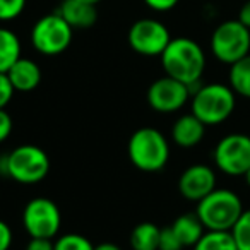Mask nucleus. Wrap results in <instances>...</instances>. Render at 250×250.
I'll return each instance as SVG.
<instances>
[{
	"label": "nucleus",
	"mask_w": 250,
	"mask_h": 250,
	"mask_svg": "<svg viewBox=\"0 0 250 250\" xmlns=\"http://www.w3.org/2000/svg\"><path fill=\"white\" fill-rule=\"evenodd\" d=\"M161 65L167 76L187 84L190 96L202 86L201 77L206 69V53L197 42L190 38H171L161 53Z\"/></svg>",
	"instance_id": "obj_1"
},
{
	"label": "nucleus",
	"mask_w": 250,
	"mask_h": 250,
	"mask_svg": "<svg viewBox=\"0 0 250 250\" xmlns=\"http://www.w3.org/2000/svg\"><path fill=\"white\" fill-rule=\"evenodd\" d=\"M127 154L137 170L144 173H156L163 170L170 160V144L161 130L143 127L130 136Z\"/></svg>",
	"instance_id": "obj_2"
},
{
	"label": "nucleus",
	"mask_w": 250,
	"mask_h": 250,
	"mask_svg": "<svg viewBox=\"0 0 250 250\" xmlns=\"http://www.w3.org/2000/svg\"><path fill=\"white\" fill-rule=\"evenodd\" d=\"M236 106V94L229 84H202L190 96V108L195 117L208 127L226 122Z\"/></svg>",
	"instance_id": "obj_3"
},
{
	"label": "nucleus",
	"mask_w": 250,
	"mask_h": 250,
	"mask_svg": "<svg viewBox=\"0 0 250 250\" xmlns=\"http://www.w3.org/2000/svg\"><path fill=\"white\" fill-rule=\"evenodd\" d=\"M243 211L245 209L242 201L235 192L229 188H214L211 194L197 202L195 214L206 229L231 231Z\"/></svg>",
	"instance_id": "obj_4"
},
{
	"label": "nucleus",
	"mask_w": 250,
	"mask_h": 250,
	"mask_svg": "<svg viewBox=\"0 0 250 250\" xmlns=\"http://www.w3.org/2000/svg\"><path fill=\"white\" fill-rule=\"evenodd\" d=\"M48 154L35 144H22L5 154V175L18 184H38L48 175Z\"/></svg>",
	"instance_id": "obj_5"
},
{
	"label": "nucleus",
	"mask_w": 250,
	"mask_h": 250,
	"mask_svg": "<svg viewBox=\"0 0 250 250\" xmlns=\"http://www.w3.org/2000/svg\"><path fill=\"white\" fill-rule=\"evenodd\" d=\"M74 29L59 14H46L35 22L31 29V45L38 53L46 57L60 55L72 43Z\"/></svg>",
	"instance_id": "obj_6"
},
{
	"label": "nucleus",
	"mask_w": 250,
	"mask_h": 250,
	"mask_svg": "<svg viewBox=\"0 0 250 250\" xmlns=\"http://www.w3.org/2000/svg\"><path fill=\"white\" fill-rule=\"evenodd\" d=\"M211 52L221 63L231 65L250 53V29L238 19H229L211 35Z\"/></svg>",
	"instance_id": "obj_7"
},
{
	"label": "nucleus",
	"mask_w": 250,
	"mask_h": 250,
	"mask_svg": "<svg viewBox=\"0 0 250 250\" xmlns=\"http://www.w3.org/2000/svg\"><path fill=\"white\" fill-rule=\"evenodd\" d=\"M22 226L31 238H55L62 226L59 206L48 197L31 199L22 211Z\"/></svg>",
	"instance_id": "obj_8"
},
{
	"label": "nucleus",
	"mask_w": 250,
	"mask_h": 250,
	"mask_svg": "<svg viewBox=\"0 0 250 250\" xmlns=\"http://www.w3.org/2000/svg\"><path fill=\"white\" fill-rule=\"evenodd\" d=\"M214 165L219 171L229 177H243L250 168V136L228 134L216 144Z\"/></svg>",
	"instance_id": "obj_9"
},
{
	"label": "nucleus",
	"mask_w": 250,
	"mask_h": 250,
	"mask_svg": "<svg viewBox=\"0 0 250 250\" xmlns=\"http://www.w3.org/2000/svg\"><path fill=\"white\" fill-rule=\"evenodd\" d=\"M129 46L144 57H161L171 36L168 28L156 19H139L129 29Z\"/></svg>",
	"instance_id": "obj_10"
},
{
	"label": "nucleus",
	"mask_w": 250,
	"mask_h": 250,
	"mask_svg": "<svg viewBox=\"0 0 250 250\" xmlns=\"http://www.w3.org/2000/svg\"><path fill=\"white\" fill-rule=\"evenodd\" d=\"M146 98L147 104L158 113H175L182 110L190 100V89L187 84L165 76L151 84Z\"/></svg>",
	"instance_id": "obj_11"
},
{
	"label": "nucleus",
	"mask_w": 250,
	"mask_h": 250,
	"mask_svg": "<svg viewBox=\"0 0 250 250\" xmlns=\"http://www.w3.org/2000/svg\"><path fill=\"white\" fill-rule=\"evenodd\" d=\"M216 188V173L208 165H192L185 168L178 178V190L182 197L199 202Z\"/></svg>",
	"instance_id": "obj_12"
},
{
	"label": "nucleus",
	"mask_w": 250,
	"mask_h": 250,
	"mask_svg": "<svg viewBox=\"0 0 250 250\" xmlns=\"http://www.w3.org/2000/svg\"><path fill=\"white\" fill-rule=\"evenodd\" d=\"M206 136V125L195 117L194 113L182 115L175 120L171 127V141L177 146L190 149L201 144V141Z\"/></svg>",
	"instance_id": "obj_13"
},
{
	"label": "nucleus",
	"mask_w": 250,
	"mask_h": 250,
	"mask_svg": "<svg viewBox=\"0 0 250 250\" xmlns=\"http://www.w3.org/2000/svg\"><path fill=\"white\" fill-rule=\"evenodd\" d=\"M12 86L19 93H31L42 83V69L31 59H19L7 72Z\"/></svg>",
	"instance_id": "obj_14"
},
{
	"label": "nucleus",
	"mask_w": 250,
	"mask_h": 250,
	"mask_svg": "<svg viewBox=\"0 0 250 250\" xmlns=\"http://www.w3.org/2000/svg\"><path fill=\"white\" fill-rule=\"evenodd\" d=\"M57 12L69 22L72 29H87L94 26L98 19L96 5L81 0H63Z\"/></svg>",
	"instance_id": "obj_15"
},
{
	"label": "nucleus",
	"mask_w": 250,
	"mask_h": 250,
	"mask_svg": "<svg viewBox=\"0 0 250 250\" xmlns=\"http://www.w3.org/2000/svg\"><path fill=\"white\" fill-rule=\"evenodd\" d=\"M170 226L173 228V231L177 233L178 240H180V243L184 245V249L194 247L195 243L201 240V236L206 233L204 225H202V221L199 219V216L195 214V212L194 214L187 212V214L178 216Z\"/></svg>",
	"instance_id": "obj_16"
},
{
	"label": "nucleus",
	"mask_w": 250,
	"mask_h": 250,
	"mask_svg": "<svg viewBox=\"0 0 250 250\" xmlns=\"http://www.w3.org/2000/svg\"><path fill=\"white\" fill-rule=\"evenodd\" d=\"M19 59H21V42L18 35L7 28H0V72L7 74Z\"/></svg>",
	"instance_id": "obj_17"
},
{
	"label": "nucleus",
	"mask_w": 250,
	"mask_h": 250,
	"mask_svg": "<svg viewBox=\"0 0 250 250\" xmlns=\"http://www.w3.org/2000/svg\"><path fill=\"white\" fill-rule=\"evenodd\" d=\"M161 228L154 223L144 221L137 225L130 233V249L132 250H160Z\"/></svg>",
	"instance_id": "obj_18"
},
{
	"label": "nucleus",
	"mask_w": 250,
	"mask_h": 250,
	"mask_svg": "<svg viewBox=\"0 0 250 250\" xmlns=\"http://www.w3.org/2000/svg\"><path fill=\"white\" fill-rule=\"evenodd\" d=\"M228 81L235 94L250 100V53L229 65Z\"/></svg>",
	"instance_id": "obj_19"
},
{
	"label": "nucleus",
	"mask_w": 250,
	"mask_h": 250,
	"mask_svg": "<svg viewBox=\"0 0 250 250\" xmlns=\"http://www.w3.org/2000/svg\"><path fill=\"white\" fill-rule=\"evenodd\" d=\"M194 250H238L231 231H214L206 229L197 243L192 247Z\"/></svg>",
	"instance_id": "obj_20"
},
{
	"label": "nucleus",
	"mask_w": 250,
	"mask_h": 250,
	"mask_svg": "<svg viewBox=\"0 0 250 250\" xmlns=\"http://www.w3.org/2000/svg\"><path fill=\"white\" fill-rule=\"evenodd\" d=\"M53 250H94V245L84 235L67 233L53 242Z\"/></svg>",
	"instance_id": "obj_21"
},
{
	"label": "nucleus",
	"mask_w": 250,
	"mask_h": 250,
	"mask_svg": "<svg viewBox=\"0 0 250 250\" xmlns=\"http://www.w3.org/2000/svg\"><path fill=\"white\" fill-rule=\"evenodd\" d=\"M238 250H250V209H245L231 229Z\"/></svg>",
	"instance_id": "obj_22"
},
{
	"label": "nucleus",
	"mask_w": 250,
	"mask_h": 250,
	"mask_svg": "<svg viewBox=\"0 0 250 250\" xmlns=\"http://www.w3.org/2000/svg\"><path fill=\"white\" fill-rule=\"evenodd\" d=\"M26 7V0H0V21L7 22L19 18Z\"/></svg>",
	"instance_id": "obj_23"
},
{
	"label": "nucleus",
	"mask_w": 250,
	"mask_h": 250,
	"mask_svg": "<svg viewBox=\"0 0 250 250\" xmlns=\"http://www.w3.org/2000/svg\"><path fill=\"white\" fill-rule=\"evenodd\" d=\"M160 250H184V245L178 240L177 233L171 226L161 228L160 233Z\"/></svg>",
	"instance_id": "obj_24"
},
{
	"label": "nucleus",
	"mask_w": 250,
	"mask_h": 250,
	"mask_svg": "<svg viewBox=\"0 0 250 250\" xmlns=\"http://www.w3.org/2000/svg\"><path fill=\"white\" fill-rule=\"evenodd\" d=\"M14 93H16V89H14V86H12L9 76L4 72H0V110H4V108L11 103Z\"/></svg>",
	"instance_id": "obj_25"
},
{
	"label": "nucleus",
	"mask_w": 250,
	"mask_h": 250,
	"mask_svg": "<svg viewBox=\"0 0 250 250\" xmlns=\"http://www.w3.org/2000/svg\"><path fill=\"white\" fill-rule=\"evenodd\" d=\"M12 127H14V122L12 117L7 113V110H0V143L9 139V136L12 134Z\"/></svg>",
	"instance_id": "obj_26"
},
{
	"label": "nucleus",
	"mask_w": 250,
	"mask_h": 250,
	"mask_svg": "<svg viewBox=\"0 0 250 250\" xmlns=\"http://www.w3.org/2000/svg\"><path fill=\"white\" fill-rule=\"evenodd\" d=\"M144 4L149 9H153V11L167 12V11H171V9L178 4V0H144Z\"/></svg>",
	"instance_id": "obj_27"
},
{
	"label": "nucleus",
	"mask_w": 250,
	"mask_h": 250,
	"mask_svg": "<svg viewBox=\"0 0 250 250\" xmlns=\"http://www.w3.org/2000/svg\"><path fill=\"white\" fill-rule=\"evenodd\" d=\"M12 245V229L5 221L0 219V250H9Z\"/></svg>",
	"instance_id": "obj_28"
},
{
	"label": "nucleus",
	"mask_w": 250,
	"mask_h": 250,
	"mask_svg": "<svg viewBox=\"0 0 250 250\" xmlns=\"http://www.w3.org/2000/svg\"><path fill=\"white\" fill-rule=\"evenodd\" d=\"M26 250H53V242L50 238H31Z\"/></svg>",
	"instance_id": "obj_29"
},
{
	"label": "nucleus",
	"mask_w": 250,
	"mask_h": 250,
	"mask_svg": "<svg viewBox=\"0 0 250 250\" xmlns=\"http://www.w3.org/2000/svg\"><path fill=\"white\" fill-rule=\"evenodd\" d=\"M238 21L242 22L243 26H247V28L250 29V0H247L245 4L242 5V9H240Z\"/></svg>",
	"instance_id": "obj_30"
},
{
	"label": "nucleus",
	"mask_w": 250,
	"mask_h": 250,
	"mask_svg": "<svg viewBox=\"0 0 250 250\" xmlns=\"http://www.w3.org/2000/svg\"><path fill=\"white\" fill-rule=\"evenodd\" d=\"M94 250H122V249L118 245H115V243L104 242V243H100V245L94 247Z\"/></svg>",
	"instance_id": "obj_31"
},
{
	"label": "nucleus",
	"mask_w": 250,
	"mask_h": 250,
	"mask_svg": "<svg viewBox=\"0 0 250 250\" xmlns=\"http://www.w3.org/2000/svg\"><path fill=\"white\" fill-rule=\"evenodd\" d=\"M243 178H245V182H247V185L250 187V168L245 171V175H243Z\"/></svg>",
	"instance_id": "obj_32"
},
{
	"label": "nucleus",
	"mask_w": 250,
	"mask_h": 250,
	"mask_svg": "<svg viewBox=\"0 0 250 250\" xmlns=\"http://www.w3.org/2000/svg\"><path fill=\"white\" fill-rule=\"evenodd\" d=\"M81 2H86V4H93V5H96V4H100L101 0H81Z\"/></svg>",
	"instance_id": "obj_33"
}]
</instances>
